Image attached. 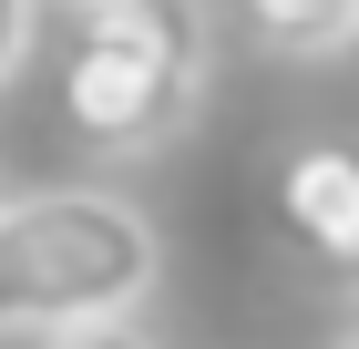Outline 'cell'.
I'll return each instance as SVG.
<instances>
[{
    "instance_id": "1",
    "label": "cell",
    "mask_w": 359,
    "mask_h": 349,
    "mask_svg": "<svg viewBox=\"0 0 359 349\" xmlns=\"http://www.w3.org/2000/svg\"><path fill=\"white\" fill-rule=\"evenodd\" d=\"M165 246L113 185H41L0 195V329H103L154 298Z\"/></svg>"
},
{
    "instance_id": "2",
    "label": "cell",
    "mask_w": 359,
    "mask_h": 349,
    "mask_svg": "<svg viewBox=\"0 0 359 349\" xmlns=\"http://www.w3.org/2000/svg\"><path fill=\"white\" fill-rule=\"evenodd\" d=\"M216 72V31L205 0H103L72 11V52H62V124L93 154H154L195 124Z\"/></svg>"
},
{
    "instance_id": "3",
    "label": "cell",
    "mask_w": 359,
    "mask_h": 349,
    "mask_svg": "<svg viewBox=\"0 0 359 349\" xmlns=\"http://www.w3.org/2000/svg\"><path fill=\"white\" fill-rule=\"evenodd\" d=\"M267 226L308 288L359 298V144H287L267 175Z\"/></svg>"
},
{
    "instance_id": "4",
    "label": "cell",
    "mask_w": 359,
    "mask_h": 349,
    "mask_svg": "<svg viewBox=\"0 0 359 349\" xmlns=\"http://www.w3.org/2000/svg\"><path fill=\"white\" fill-rule=\"evenodd\" d=\"M236 11H247V31L267 52H287V62L359 41V0H236Z\"/></svg>"
},
{
    "instance_id": "5",
    "label": "cell",
    "mask_w": 359,
    "mask_h": 349,
    "mask_svg": "<svg viewBox=\"0 0 359 349\" xmlns=\"http://www.w3.org/2000/svg\"><path fill=\"white\" fill-rule=\"evenodd\" d=\"M31 349H154L134 319H103V329H52V339H31Z\"/></svg>"
},
{
    "instance_id": "6",
    "label": "cell",
    "mask_w": 359,
    "mask_h": 349,
    "mask_svg": "<svg viewBox=\"0 0 359 349\" xmlns=\"http://www.w3.org/2000/svg\"><path fill=\"white\" fill-rule=\"evenodd\" d=\"M31 11L41 0H0V82L21 72V52H31Z\"/></svg>"
},
{
    "instance_id": "7",
    "label": "cell",
    "mask_w": 359,
    "mask_h": 349,
    "mask_svg": "<svg viewBox=\"0 0 359 349\" xmlns=\"http://www.w3.org/2000/svg\"><path fill=\"white\" fill-rule=\"evenodd\" d=\"M72 11H103V0H72Z\"/></svg>"
},
{
    "instance_id": "8",
    "label": "cell",
    "mask_w": 359,
    "mask_h": 349,
    "mask_svg": "<svg viewBox=\"0 0 359 349\" xmlns=\"http://www.w3.org/2000/svg\"><path fill=\"white\" fill-rule=\"evenodd\" d=\"M339 349H359V339H339Z\"/></svg>"
}]
</instances>
